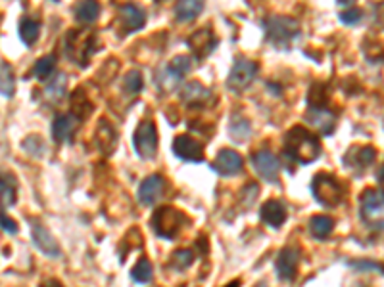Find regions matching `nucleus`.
Returning <instances> with one entry per match:
<instances>
[{
    "label": "nucleus",
    "instance_id": "1",
    "mask_svg": "<svg viewBox=\"0 0 384 287\" xmlns=\"http://www.w3.org/2000/svg\"><path fill=\"white\" fill-rule=\"evenodd\" d=\"M283 154L298 165H310L321 155V142L310 128L294 125L284 134Z\"/></svg>",
    "mask_w": 384,
    "mask_h": 287
},
{
    "label": "nucleus",
    "instance_id": "2",
    "mask_svg": "<svg viewBox=\"0 0 384 287\" xmlns=\"http://www.w3.org/2000/svg\"><path fill=\"white\" fill-rule=\"evenodd\" d=\"M265 40L277 50H290L302 37V27L294 18L286 16H267L262 21Z\"/></svg>",
    "mask_w": 384,
    "mask_h": 287
},
{
    "label": "nucleus",
    "instance_id": "3",
    "mask_svg": "<svg viewBox=\"0 0 384 287\" xmlns=\"http://www.w3.org/2000/svg\"><path fill=\"white\" fill-rule=\"evenodd\" d=\"M98 50V39L95 31H79L71 29L64 39V52L68 60L77 63L79 67H87L91 56Z\"/></svg>",
    "mask_w": 384,
    "mask_h": 287
},
{
    "label": "nucleus",
    "instance_id": "4",
    "mask_svg": "<svg viewBox=\"0 0 384 287\" xmlns=\"http://www.w3.org/2000/svg\"><path fill=\"white\" fill-rule=\"evenodd\" d=\"M311 194L323 207H338L348 192L334 174L317 173L311 181Z\"/></svg>",
    "mask_w": 384,
    "mask_h": 287
},
{
    "label": "nucleus",
    "instance_id": "5",
    "mask_svg": "<svg viewBox=\"0 0 384 287\" xmlns=\"http://www.w3.org/2000/svg\"><path fill=\"white\" fill-rule=\"evenodd\" d=\"M187 216L179 209L171 207V205H163V207L156 209L152 214L150 226L156 232L158 238L163 240H175L177 236L181 234V230L187 224Z\"/></svg>",
    "mask_w": 384,
    "mask_h": 287
},
{
    "label": "nucleus",
    "instance_id": "6",
    "mask_svg": "<svg viewBox=\"0 0 384 287\" xmlns=\"http://www.w3.org/2000/svg\"><path fill=\"white\" fill-rule=\"evenodd\" d=\"M359 216L373 230H384V192L369 188L359 197Z\"/></svg>",
    "mask_w": 384,
    "mask_h": 287
},
{
    "label": "nucleus",
    "instance_id": "7",
    "mask_svg": "<svg viewBox=\"0 0 384 287\" xmlns=\"http://www.w3.org/2000/svg\"><path fill=\"white\" fill-rule=\"evenodd\" d=\"M133 147H135L136 155L144 161L154 159L158 154V133H156V125L152 121H141L133 134Z\"/></svg>",
    "mask_w": 384,
    "mask_h": 287
},
{
    "label": "nucleus",
    "instance_id": "8",
    "mask_svg": "<svg viewBox=\"0 0 384 287\" xmlns=\"http://www.w3.org/2000/svg\"><path fill=\"white\" fill-rule=\"evenodd\" d=\"M144 25H146V12L141 6H136V4L117 6V18L114 21V27L122 37L141 31Z\"/></svg>",
    "mask_w": 384,
    "mask_h": 287
},
{
    "label": "nucleus",
    "instance_id": "9",
    "mask_svg": "<svg viewBox=\"0 0 384 287\" xmlns=\"http://www.w3.org/2000/svg\"><path fill=\"white\" fill-rule=\"evenodd\" d=\"M257 61L246 60V58H238L235 61V66L229 71V77H227V88L233 90V92H243L246 88L254 83L257 75Z\"/></svg>",
    "mask_w": 384,
    "mask_h": 287
},
{
    "label": "nucleus",
    "instance_id": "10",
    "mask_svg": "<svg viewBox=\"0 0 384 287\" xmlns=\"http://www.w3.org/2000/svg\"><path fill=\"white\" fill-rule=\"evenodd\" d=\"M29 226H31V240H33L35 248L50 259H58L62 255L60 243L54 240V236L48 232L47 226L39 221H29Z\"/></svg>",
    "mask_w": 384,
    "mask_h": 287
},
{
    "label": "nucleus",
    "instance_id": "11",
    "mask_svg": "<svg viewBox=\"0 0 384 287\" xmlns=\"http://www.w3.org/2000/svg\"><path fill=\"white\" fill-rule=\"evenodd\" d=\"M173 154L175 157L182 161H190V163H200L204 161V144L196 140L189 134H179L173 138Z\"/></svg>",
    "mask_w": 384,
    "mask_h": 287
},
{
    "label": "nucleus",
    "instance_id": "12",
    "mask_svg": "<svg viewBox=\"0 0 384 287\" xmlns=\"http://www.w3.org/2000/svg\"><path fill=\"white\" fill-rule=\"evenodd\" d=\"M252 165L256 169V173L262 176L263 181L277 182L279 181V173H281V163L277 159L269 149H257L252 154Z\"/></svg>",
    "mask_w": 384,
    "mask_h": 287
},
{
    "label": "nucleus",
    "instance_id": "13",
    "mask_svg": "<svg viewBox=\"0 0 384 287\" xmlns=\"http://www.w3.org/2000/svg\"><path fill=\"white\" fill-rule=\"evenodd\" d=\"M377 159V149L373 146H351L346 154H344L342 163L354 173H363L365 169L371 167Z\"/></svg>",
    "mask_w": 384,
    "mask_h": 287
},
{
    "label": "nucleus",
    "instance_id": "14",
    "mask_svg": "<svg viewBox=\"0 0 384 287\" xmlns=\"http://www.w3.org/2000/svg\"><path fill=\"white\" fill-rule=\"evenodd\" d=\"M187 44H189L190 52L194 54L196 60H204L217 47V37L209 27H202L196 33L190 35L189 39H187Z\"/></svg>",
    "mask_w": 384,
    "mask_h": 287
},
{
    "label": "nucleus",
    "instance_id": "15",
    "mask_svg": "<svg viewBox=\"0 0 384 287\" xmlns=\"http://www.w3.org/2000/svg\"><path fill=\"white\" fill-rule=\"evenodd\" d=\"M300 267V251L296 248H284L279 251L275 261V270L279 278L284 281H294Z\"/></svg>",
    "mask_w": 384,
    "mask_h": 287
},
{
    "label": "nucleus",
    "instance_id": "16",
    "mask_svg": "<svg viewBox=\"0 0 384 287\" xmlns=\"http://www.w3.org/2000/svg\"><path fill=\"white\" fill-rule=\"evenodd\" d=\"M163 192H165V178L160 174H150L139 186V201L144 207H152L162 200Z\"/></svg>",
    "mask_w": 384,
    "mask_h": 287
},
{
    "label": "nucleus",
    "instance_id": "17",
    "mask_svg": "<svg viewBox=\"0 0 384 287\" xmlns=\"http://www.w3.org/2000/svg\"><path fill=\"white\" fill-rule=\"evenodd\" d=\"M79 125H81V119L75 117L74 114H62L56 115L54 121H52V138H54L58 144H64V142L74 140L75 133L79 130Z\"/></svg>",
    "mask_w": 384,
    "mask_h": 287
},
{
    "label": "nucleus",
    "instance_id": "18",
    "mask_svg": "<svg viewBox=\"0 0 384 287\" xmlns=\"http://www.w3.org/2000/svg\"><path fill=\"white\" fill-rule=\"evenodd\" d=\"M211 169H214L217 174H221V176H235V174L243 173L244 159L236 154L235 149L225 147V149H221V152L217 154V157L214 159V163H211Z\"/></svg>",
    "mask_w": 384,
    "mask_h": 287
},
{
    "label": "nucleus",
    "instance_id": "19",
    "mask_svg": "<svg viewBox=\"0 0 384 287\" xmlns=\"http://www.w3.org/2000/svg\"><path fill=\"white\" fill-rule=\"evenodd\" d=\"M95 142L98 152H100L102 155H106V157H110V155L115 152V147H117V133H115V128L110 125L108 119L98 121V127H96L95 133Z\"/></svg>",
    "mask_w": 384,
    "mask_h": 287
},
{
    "label": "nucleus",
    "instance_id": "20",
    "mask_svg": "<svg viewBox=\"0 0 384 287\" xmlns=\"http://www.w3.org/2000/svg\"><path fill=\"white\" fill-rule=\"evenodd\" d=\"M306 121L311 123L325 136L332 134L337 128V114H332L329 107H323V109H311L310 107L306 114Z\"/></svg>",
    "mask_w": 384,
    "mask_h": 287
},
{
    "label": "nucleus",
    "instance_id": "21",
    "mask_svg": "<svg viewBox=\"0 0 384 287\" xmlns=\"http://www.w3.org/2000/svg\"><path fill=\"white\" fill-rule=\"evenodd\" d=\"M260 216H262L263 224L277 230L286 222V207H284L283 201L271 200L267 203H263L262 209H260Z\"/></svg>",
    "mask_w": 384,
    "mask_h": 287
},
{
    "label": "nucleus",
    "instance_id": "22",
    "mask_svg": "<svg viewBox=\"0 0 384 287\" xmlns=\"http://www.w3.org/2000/svg\"><path fill=\"white\" fill-rule=\"evenodd\" d=\"M209 98H211V90L202 87L198 80H190V83H187L181 90V100L190 107L206 106L209 102Z\"/></svg>",
    "mask_w": 384,
    "mask_h": 287
},
{
    "label": "nucleus",
    "instance_id": "23",
    "mask_svg": "<svg viewBox=\"0 0 384 287\" xmlns=\"http://www.w3.org/2000/svg\"><path fill=\"white\" fill-rule=\"evenodd\" d=\"M0 194H2V213H6V209L12 207L18 200V181L14 178V174H2Z\"/></svg>",
    "mask_w": 384,
    "mask_h": 287
},
{
    "label": "nucleus",
    "instance_id": "24",
    "mask_svg": "<svg viewBox=\"0 0 384 287\" xmlns=\"http://www.w3.org/2000/svg\"><path fill=\"white\" fill-rule=\"evenodd\" d=\"M330 94H329V85L327 83H313L308 92V106L311 109H323L329 106Z\"/></svg>",
    "mask_w": 384,
    "mask_h": 287
},
{
    "label": "nucleus",
    "instance_id": "25",
    "mask_svg": "<svg viewBox=\"0 0 384 287\" xmlns=\"http://www.w3.org/2000/svg\"><path fill=\"white\" fill-rule=\"evenodd\" d=\"M41 35V21L33 20V18H21L20 21V39L25 47H33L39 40Z\"/></svg>",
    "mask_w": 384,
    "mask_h": 287
},
{
    "label": "nucleus",
    "instance_id": "26",
    "mask_svg": "<svg viewBox=\"0 0 384 287\" xmlns=\"http://www.w3.org/2000/svg\"><path fill=\"white\" fill-rule=\"evenodd\" d=\"M334 230V221L327 214H315L310 221V232L315 240H327Z\"/></svg>",
    "mask_w": 384,
    "mask_h": 287
},
{
    "label": "nucleus",
    "instance_id": "27",
    "mask_svg": "<svg viewBox=\"0 0 384 287\" xmlns=\"http://www.w3.org/2000/svg\"><path fill=\"white\" fill-rule=\"evenodd\" d=\"M71 114L79 119H88L93 114V104L88 100L87 92H83V88H77L71 94Z\"/></svg>",
    "mask_w": 384,
    "mask_h": 287
},
{
    "label": "nucleus",
    "instance_id": "28",
    "mask_svg": "<svg viewBox=\"0 0 384 287\" xmlns=\"http://www.w3.org/2000/svg\"><path fill=\"white\" fill-rule=\"evenodd\" d=\"M204 10V2L200 0H182L175 6V20L177 21H192L198 18Z\"/></svg>",
    "mask_w": 384,
    "mask_h": 287
},
{
    "label": "nucleus",
    "instance_id": "29",
    "mask_svg": "<svg viewBox=\"0 0 384 287\" xmlns=\"http://www.w3.org/2000/svg\"><path fill=\"white\" fill-rule=\"evenodd\" d=\"M181 75L175 73L169 66H165L156 73V85H158V88H160L162 92H173V90L181 85Z\"/></svg>",
    "mask_w": 384,
    "mask_h": 287
},
{
    "label": "nucleus",
    "instance_id": "30",
    "mask_svg": "<svg viewBox=\"0 0 384 287\" xmlns=\"http://www.w3.org/2000/svg\"><path fill=\"white\" fill-rule=\"evenodd\" d=\"M229 134L235 142H246L252 134L250 121L244 115H233L229 123Z\"/></svg>",
    "mask_w": 384,
    "mask_h": 287
},
{
    "label": "nucleus",
    "instance_id": "31",
    "mask_svg": "<svg viewBox=\"0 0 384 287\" xmlns=\"http://www.w3.org/2000/svg\"><path fill=\"white\" fill-rule=\"evenodd\" d=\"M66 87H68V77H66V73H58L56 79L45 88V92H42L45 94V100L48 104H58L64 98V94H66Z\"/></svg>",
    "mask_w": 384,
    "mask_h": 287
},
{
    "label": "nucleus",
    "instance_id": "32",
    "mask_svg": "<svg viewBox=\"0 0 384 287\" xmlns=\"http://www.w3.org/2000/svg\"><path fill=\"white\" fill-rule=\"evenodd\" d=\"M196 259V249H177L169 257V267L177 272H185L187 268L192 267Z\"/></svg>",
    "mask_w": 384,
    "mask_h": 287
},
{
    "label": "nucleus",
    "instance_id": "33",
    "mask_svg": "<svg viewBox=\"0 0 384 287\" xmlns=\"http://www.w3.org/2000/svg\"><path fill=\"white\" fill-rule=\"evenodd\" d=\"M75 13V20L79 21V23H95L96 18H98V13H100V4L98 2H79L74 10Z\"/></svg>",
    "mask_w": 384,
    "mask_h": 287
},
{
    "label": "nucleus",
    "instance_id": "34",
    "mask_svg": "<svg viewBox=\"0 0 384 287\" xmlns=\"http://www.w3.org/2000/svg\"><path fill=\"white\" fill-rule=\"evenodd\" d=\"M152 276H154L152 262H150L149 257H141V259L136 261L135 267H133V270H131V278H133L135 283L144 286V283H150V281H152Z\"/></svg>",
    "mask_w": 384,
    "mask_h": 287
},
{
    "label": "nucleus",
    "instance_id": "35",
    "mask_svg": "<svg viewBox=\"0 0 384 287\" xmlns=\"http://www.w3.org/2000/svg\"><path fill=\"white\" fill-rule=\"evenodd\" d=\"M0 73H2V79H0V88H2V96L4 98H12L16 92V79H14V69L8 61H2L0 63Z\"/></svg>",
    "mask_w": 384,
    "mask_h": 287
},
{
    "label": "nucleus",
    "instance_id": "36",
    "mask_svg": "<svg viewBox=\"0 0 384 287\" xmlns=\"http://www.w3.org/2000/svg\"><path fill=\"white\" fill-rule=\"evenodd\" d=\"M56 69V56L54 54H48V56H42L41 60L35 61L33 66V75L39 80L50 79V75L54 73Z\"/></svg>",
    "mask_w": 384,
    "mask_h": 287
},
{
    "label": "nucleus",
    "instance_id": "37",
    "mask_svg": "<svg viewBox=\"0 0 384 287\" xmlns=\"http://www.w3.org/2000/svg\"><path fill=\"white\" fill-rule=\"evenodd\" d=\"M144 87V80H142V73L136 69H131L125 79H123V90L127 94H139Z\"/></svg>",
    "mask_w": 384,
    "mask_h": 287
},
{
    "label": "nucleus",
    "instance_id": "38",
    "mask_svg": "<svg viewBox=\"0 0 384 287\" xmlns=\"http://www.w3.org/2000/svg\"><path fill=\"white\" fill-rule=\"evenodd\" d=\"M175 73H179L181 77H185V75L189 73L190 69H192V58L190 56H175L173 60L168 63Z\"/></svg>",
    "mask_w": 384,
    "mask_h": 287
},
{
    "label": "nucleus",
    "instance_id": "39",
    "mask_svg": "<svg viewBox=\"0 0 384 287\" xmlns=\"http://www.w3.org/2000/svg\"><path fill=\"white\" fill-rule=\"evenodd\" d=\"M361 20H363V12H361L357 6H354V4L346 8V10L340 13V21L346 23V25H356V23H359Z\"/></svg>",
    "mask_w": 384,
    "mask_h": 287
},
{
    "label": "nucleus",
    "instance_id": "40",
    "mask_svg": "<svg viewBox=\"0 0 384 287\" xmlns=\"http://www.w3.org/2000/svg\"><path fill=\"white\" fill-rule=\"evenodd\" d=\"M257 194H260V188H257L256 182H250V184H246V188L243 190L244 205H246V207H250V205H252V201L257 197Z\"/></svg>",
    "mask_w": 384,
    "mask_h": 287
},
{
    "label": "nucleus",
    "instance_id": "41",
    "mask_svg": "<svg viewBox=\"0 0 384 287\" xmlns=\"http://www.w3.org/2000/svg\"><path fill=\"white\" fill-rule=\"evenodd\" d=\"M348 264L357 268V270H377V272H383L384 274V267H380V264L373 261H350Z\"/></svg>",
    "mask_w": 384,
    "mask_h": 287
},
{
    "label": "nucleus",
    "instance_id": "42",
    "mask_svg": "<svg viewBox=\"0 0 384 287\" xmlns=\"http://www.w3.org/2000/svg\"><path fill=\"white\" fill-rule=\"evenodd\" d=\"M2 230L6 232V234H18V230H20V226H18V222L12 219V216H8L6 213H2Z\"/></svg>",
    "mask_w": 384,
    "mask_h": 287
},
{
    "label": "nucleus",
    "instance_id": "43",
    "mask_svg": "<svg viewBox=\"0 0 384 287\" xmlns=\"http://www.w3.org/2000/svg\"><path fill=\"white\" fill-rule=\"evenodd\" d=\"M39 287H64V286H62V281L54 280V278H47V280L41 281V286Z\"/></svg>",
    "mask_w": 384,
    "mask_h": 287
},
{
    "label": "nucleus",
    "instance_id": "44",
    "mask_svg": "<svg viewBox=\"0 0 384 287\" xmlns=\"http://www.w3.org/2000/svg\"><path fill=\"white\" fill-rule=\"evenodd\" d=\"M377 182H378V186L383 188V192H384V163L380 165V169L377 171Z\"/></svg>",
    "mask_w": 384,
    "mask_h": 287
},
{
    "label": "nucleus",
    "instance_id": "45",
    "mask_svg": "<svg viewBox=\"0 0 384 287\" xmlns=\"http://www.w3.org/2000/svg\"><path fill=\"white\" fill-rule=\"evenodd\" d=\"M225 287H240V280H235V281H231L229 286H225Z\"/></svg>",
    "mask_w": 384,
    "mask_h": 287
},
{
    "label": "nucleus",
    "instance_id": "46",
    "mask_svg": "<svg viewBox=\"0 0 384 287\" xmlns=\"http://www.w3.org/2000/svg\"><path fill=\"white\" fill-rule=\"evenodd\" d=\"M254 287H267V283H265V281H260V283H256Z\"/></svg>",
    "mask_w": 384,
    "mask_h": 287
}]
</instances>
